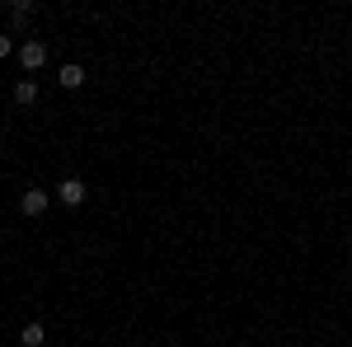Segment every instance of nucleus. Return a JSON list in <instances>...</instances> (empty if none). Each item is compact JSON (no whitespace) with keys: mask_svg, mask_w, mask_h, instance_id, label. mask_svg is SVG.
Listing matches in <instances>:
<instances>
[{"mask_svg":"<svg viewBox=\"0 0 352 347\" xmlns=\"http://www.w3.org/2000/svg\"><path fill=\"white\" fill-rule=\"evenodd\" d=\"M47 202H52V192H47V188H24L19 212H24V216H43V212H47Z\"/></svg>","mask_w":352,"mask_h":347,"instance_id":"f257e3e1","label":"nucleus"},{"mask_svg":"<svg viewBox=\"0 0 352 347\" xmlns=\"http://www.w3.org/2000/svg\"><path fill=\"white\" fill-rule=\"evenodd\" d=\"M56 197H61L66 207H80L85 197H89V183H85V179H61V183H56Z\"/></svg>","mask_w":352,"mask_h":347,"instance_id":"f03ea898","label":"nucleus"},{"mask_svg":"<svg viewBox=\"0 0 352 347\" xmlns=\"http://www.w3.org/2000/svg\"><path fill=\"white\" fill-rule=\"evenodd\" d=\"M43 61H47V47H43V43H24V47H19V66H24V71H38Z\"/></svg>","mask_w":352,"mask_h":347,"instance_id":"7ed1b4c3","label":"nucleus"},{"mask_svg":"<svg viewBox=\"0 0 352 347\" xmlns=\"http://www.w3.org/2000/svg\"><path fill=\"white\" fill-rule=\"evenodd\" d=\"M19 343H24V347H43V343H47V328H43L38 320H28L24 328H19Z\"/></svg>","mask_w":352,"mask_h":347,"instance_id":"20e7f679","label":"nucleus"},{"mask_svg":"<svg viewBox=\"0 0 352 347\" xmlns=\"http://www.w3.org/2000/svg\"><path fill=\"white\" fill-rule=\"evenodd\" d=\"M56 80L66 85V89H80V85H85V66H76V61H66V66L56 71Z\"/></svg>","mask_w":352,"mask_h":347,"instance_id":"39448f33","label":"nucleus"},{"mask_svg":"<svg viewBox=\"0 0 352 347\" xmlns=\"http://www.w3.org/2000/svg\"><path fill=\"white\" fill-rule=\"evenodd\" d=\"M14 104H19V108H33V104H38V85H33V80H19V85H14Z\"/></svg>","mask_w":352,"mask_h":347,"instance_id":"423d86ee","label":"nucleus"},{"mask_svg":"<svg viewBox=\"0 0 352 347\" xmlns=\"http://www.w3.org/2000/svg\"><path fill=\"white\" fill-rule=\"evenodd\" d=\"M28 14H33V5H28V0H14V5H10V24H24Z\"/></svg>","mask_w":352,"mask_h":347,"instance_id":"0eeeda50","label":"nucleus"},{"mask_svg":"<svg viewBox=\"0 0 352 347\" xmlns=\"http://www.w3.org/2000/svg\"><path fill=\"white\" fill-rule=\"evenodd\" d=\"M14 52V43H10V33H0V56H10Z\"/></svg>","mask_w":352,"mask_h":347,"instance_id":"6e6552de","label":"nucleus"}]
</instances>
